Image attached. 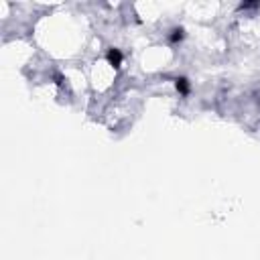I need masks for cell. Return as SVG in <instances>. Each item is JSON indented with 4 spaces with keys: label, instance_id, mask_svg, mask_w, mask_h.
<instances>
[{
    "label": "cell",
    "instance_id": "cell-1",
    "mask_svg": "<svg viewBox=\"0 0 260 260\" xmlns=\"http://www.w3.org/2000/svg\"><path fill=\"white\" fill-rule=\"evenodd\" d=\"M108 59H110V63H112L114 67H118V65H120V59H122V57H120V53H118L116 49H112V51L108 53Z\"/></svg>",
    "mask_w": 260,
    "mask_h": 260
}]
</instances>
